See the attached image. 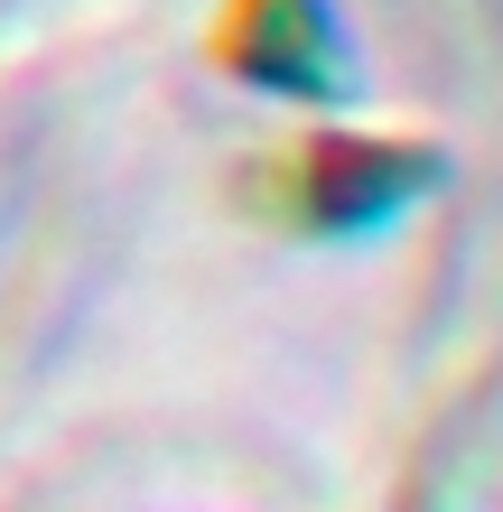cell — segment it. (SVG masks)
Segmentation results:
<instances>
[{"mask_svg": "<svg viewBox=\"0 0 503 512\" xmlns=\"http://www.w3.org/2000/svg\"><path fill=\"white\" fill-rule=\"evenodd\" d=\"M429 187H438V149L401 131H308L299 149L261 159L252 177L261 215H280L299 233H373L401 205H420Z\"/></svg>", "mask_w": 503, "mask_h": 512, "instance_id": "6da1fadb", "label": "cell"}, {"mask_svg": "<svg viewBox=\"0 0 503 512\" xmlns=\"http://www.w3.org/2000/svg\"><path fill=\"white\" fill-rule=\"evenodd\" d=\"M205 56L280 103H336L354 94V38L336 19V0H224L205 28Z\"/></svg>", "mask_w": 503, "mask_h": 512, "instance_id": "7a4b0ae2", "label": "cell"}]
</instances>
